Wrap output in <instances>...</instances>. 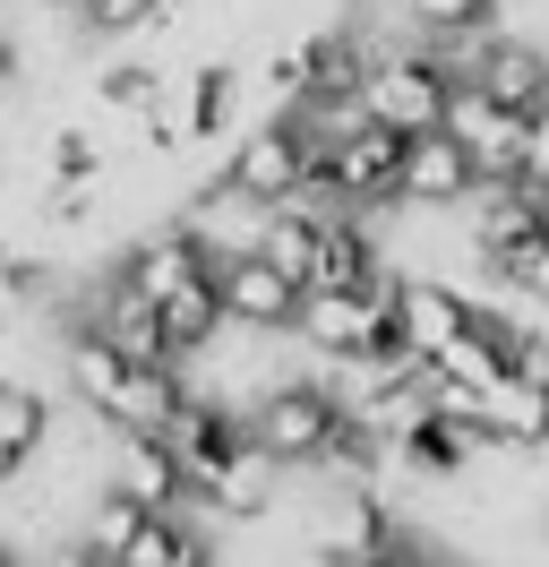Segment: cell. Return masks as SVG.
Wrapping results in <instances>:
<instances>
[{
	"instance_id": "1",
	"label": "cell",
	"mask_w": 549,
	"mask_h": 567,
	"mask_svg": "<svg viewBox=\"0 0 549 567\" xmlns=\"http://www.w3.org/2000/svg\"><path fill=\"white\" fill-rule=\"evenodd\" d=\"M343 413H352V404H343V388L327 379V361H309V370H283V379L249 404V430H258L292 473H309V464L327 456V439L343 430Z\"/></svg>"
},
{
	"instance_id": "2",
	"label": "cell",
	"mask_w": 549,
	"mask_h": 567,
	"mask_svg": "<svg viewBox=\"0 0 549 567\" xmlns=\"http://www.w3.org/2000/svg\"><path fill=\"white\" fill-rule=\"evenodd\" d=\"M309 164H318L309 130L292 121V112H267V121H249V130L232 138L224 181H232V189H249V198H267V207H283V198L309 181Z\"/></svg>"
},
{
	"instance_id": "3",
	"label": "cell",
	"mask_w": 549,
	"mask_h": 567,
	"mask_svg": "<svg viewBox=\"0 0 549 567\" xmlns=\"http://www.w3.org/2000/svg\"><path fill=\"white\" fill-rule=\"evenodd\" d=\"M283 473H292V464L274 456L258 430H249L232 456L206 464L198 498H206V516H215V525H258V516H274V507H283Z\"/></svg>"
},
{
	"instance_id": "4",
	"label": "cell",
	"mask_w": 549,
	"mask_h": 567,
	"mask_svg": "<svg viewBox=\"0 0 549 567\" xmlns=\"http://www.w3.org/2000/svg\"><path fill=\"white\" fill-rule=\"evenodd\" d=\"M446 130L473 146L480 181H524V138H532V112L498 104L480 78H455V104H446Z\"/></svg>"
},
{
	"instance_id": "5",
	"label": "cell",
	"mask_w": 549,
	"mask_h": 567,
	"mask_svg": "<svg viewBox=\"0 0 549 567\" xmlns=\"http://www.w3.org/2000/svg\"><path fill=\"white\" fill-rule=\"evenodd\" d=\"M232 95H240L232 61L189 70V78H180V95H164V112H146V146H155V155H180V146L224 138V130H232Z\"/></svg>"
},
{
	"instance_id": "6",
	"label": "cell",
	"mask_w": 549,
	"mask_h": 567,
	"mask_svg": "<svg viewBox=\"0 0 549 567\" xmlns=\"http://www.w3.org/2000/svg\"><path fill=\"white\" fill-rule=\"evenodd\" d=\"M473 189H480V164H473V146L455 138V130H412V155H404V207L412 215H455V207H473Z\"/></svg>"
},
{
	"instance_id": "7",
	"label": "cell",
	"mask_w": 549,
	"mask_h": 567,
	"mask_svg": "<svg viewBox=\"0 0 549 567\" xmlns=\"http://www.w3.org/2000/svg\"><path fill=\"white\" fill-rule=\"evenodd\" d=\"M404 155H412V130H395V121H361L327 164H335V181H343L352 207H404Z\"/></svg>"
},
{
	"instance_id": "8",
	"label": "cell",
	"mask_w": 549,
	"mask_h": 567,
	"mask_svg": "<svg viewBox=\"0 0 549 567\" xmlns=\"http://www.w3.org/2000/svg\"><path fill=\"white\" fill-rule=\"evenodd\" d=\"M301 301H309V284L292 276V267H274L267 249H240V258H224V310H232L240 327L292 336V327H301Z\"/></svg>"
},
{
	"instance_id": "9",
	"label": "cell",
	"mask_w": 549,
	"mask_h": 567,
	"mask_svg": "<svg viewBox=\"0 0 549 567\" xmlns=\"http://www.w3.org/2000/svg\"><path fill=\"white\" fill-rule=\"evenodd\" d=\"M112 491H130L137 507H189L198 482L164 430H112Z\"/></svg>"
},
{
	"instance_id": "10",
	"label": "cell",
	"mask_w": 549,
	"mask_h": 567,
	"mask_svg": "<svg viewBox=\"0 0 549 567\" xmlns=\"http://www.w3.org/2000/svg\"><path fill=\"white\" fill-rule=\"evenodd\" d=\"M464 78H480L498 104H515V112H541L549 104V43H532V35H473L464 43Z\"/></svg>"
},
{
	"instance_id": "11",
	"label": "cell",
	"mask_w": 549,
	"mask_h": 567,
	"mask_svg": "<svg viewBox=\"0 0 549 567\" xmlns=\"http://www.w3.org/2000/svg\"><path fill=\"white\" fill-rule=\"evenodd\" d=\"M464 327H473V292H455V284L404 267V284H395V336H404V353L429 361V353H446Z\"/></svg>"
},
{
	"instance_id": "12",
	"label": "cell",
	"mask_w": 549,
	"mask_h": 567,
	"mask_svg": "<svg viewBox=\"0 0 549 567\" xmlns=\"http://www.w3.org/2000/svg\"><path fill=\"white\" fill-rule=\"evenodd\" d=\"M267 215H274L267 198H249V189H232V181L215 173L206 189H189L180 224H189V233H198L215 258H240V249H258V241H267Z\"/></svg>"
},
{
	"instance_id": "13",
	"label": "cell",
	"mask_w": 549,
	"mask_h": 567,
	"mask_svg": "<svg viewBox=\"0 0 549 567\" xmlns=\"http://www.w3.org/2000/svg\"><path fill=\"white\" fill-rule=\"evenodd\" d=\"M480 439H489L498 456L549 447V379H541V370H507L498 388L480 395Z\"/></svg>"
},
{
	"instance_id": "14",
	"label": "cell",
	"mask_w": 549,
	"mask_h": 567,
	"mask_svg": "<svg viewBox=\"0 0 549 567\" xmlns=\"http://www.w3.org/2000/svg\"><path fill=\"white\" fill-rule=\"evenodd\" d=\"M146 516H155V507H137L130 491H112V482H103V498L86 507V525H77V559H86V567H121Z\"/></svg>"
},
{
	"instance_id": "15",
	"label": "cell",
	"mask_w": 549,
	"mask_h": 567,
	"mask_svg": "<svg viewBox=\"0 0 549 567\" xmlns=\"http://www.w3.org/2000/svg\"><path fill=\"white\" fill-rule=\"evenodd\" d=\"M43 439H52V404H43V388L34 379H0V447L9 456H43Z\"/></svg>"
},
{
	"instance_id": "16",
	"label": "cell",
	"mask_w": 549,
	"mask_h": 567,
	"mask_svg": "<svg viewBox=\"0 0 549 567\" xmlns=\"http://www.w3.org/2000/svg\"><path fill=\"white\" fill-rule=\"evenodd\" d=\"M180 0H86L77 9V35H95V43H137V35H155Z\"/></svg>"
},
{
	"instance_id": "17",
	"label": "cell",
	"mask_w": 549,
	"mask_h": 567,
	"mask_svg": "<svg viewBox=\"0 0 549 567\" xmlns=\"http://www.w3.org/2000/svg\"><path fill=\"white\" fill-rule=\"evenodd\" d=\"M489 276L507 284L524 310H549V224H541V233H524L515 249H498V258H489Z\"/></svg>"
},
{
	"instance_id": "18",
	"label": "cell",
	"mask_w": 549,
	"mask_h": 567,
	"mask_svg": "<svg viewBox=\"0 0 549 567\" xmlns=\"http://www.w3.org/2000/svg\"><path fill=\"white\" fill-rule=\"evenodd\" d=\"M95 95L112 112H137V121H146V112H164V70H155V61H112V70L95 78Z\"/></svg>"
},
{
	"instance_id": "19",
	"label": "cell",
	"mask_w": 549,
	"mask_h": 567,
	"mask_svg": "<svg viewBox=\"0 0 549 567\" xmlns=\"http://www.w3.org/2000/svg\"><path fill=\"white\" fill-rule=\"evenodd\" d=\"M498 9H507V0H412V18H421L438 43H473V35H489V27H498Z\"/></svg>"
},
{
	"instance_id": "20",
	"label": "cell",
	"mask_w": 549,
	"mask_h": 567,
	"mask_svg": "<svg viewBox=\"0 0 549 567\" xmlns=\"http://www.w3.org/2000/svg\"><path fill=\"white\" fill-rule=\"evenodd\" d=\"M43 164H52V181H103V138L77 130V121H61V130L43 138Z\"/></svg>"
},
{
	"instance_id": "21",
	"label": "cell",
	"mask_w": 549,
	"mask_h": 567,
	"mask_svg": "<svg viewBox=\"0 0 549 567\" xmlns=\"http://www.w3.org/2000/svg\"><path fill=\"white\" fill-rule=\"evenodd\" d=\"M18 86H27V35L0 18V95H18Z\"/></svg>"
},
{
	"instance_id": "22",
	"label": "cell",
	"mask_w": 549,
	"mask_h": 567,
	"mask_svg": "<svg viewBox=\"0 0 549 567\" xmlns=\"http://www.w3.org/2000/svg\"><path fill=\"white\" fill-rule=\"evenodd\" d=\"M524 181H532V189H549V104L532 112V138H524Z\"/></svg>"
},
{
	"instance_id": "23",
	"label": "cell",
	"mask_w": 549,
	"mask_h": 567,
	"mask_svg": "<svg viewBox=\"0 0 549 567\" xmlns=\"http://www.w3.org/2000/svg\"><path fill=\"white\" fill-rule=\"evenodd\" d=\"M34 9H61V18H77V9H86V0H34Z\"/></svg>"
},
{
	"instance_id": "24",
	"label": "cell",
	"mask_w": 549,
	"mask_h": 567,
	"mask_svg": "<svg viewBox=\"0 0 549 567\" xmlns=\"http://www.w3.org/2000/svg\"><path fill=\"white\" fill-rule=\"evenodd\" d=\"M0 267H9V241H0Z\"/></svg>"
}]
</instances>
